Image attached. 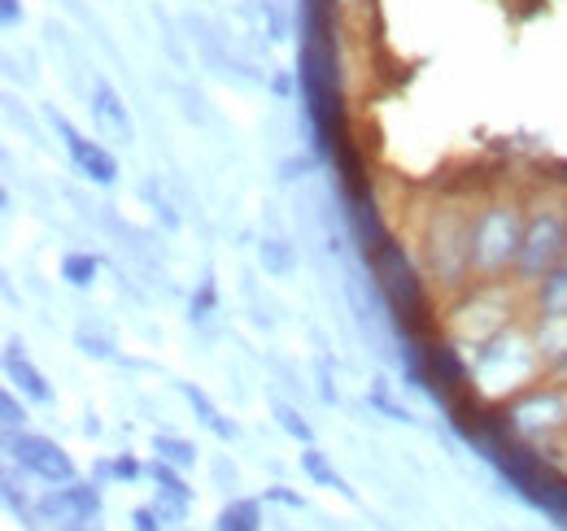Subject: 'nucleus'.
I'll return each mask as SVG.
<instances>
[{
  "mask_svg": "<svg viewBox=\"0 0 567 531\" xmlns=\"http://www.w3.org/2000/svg\"><path fill=\"white\" fill-rule=\"evenodd\" d=\"M546 371L550 366L537 353L533 327H519V323H511L506 332H497L489 344H481L472 353V388L485 400H497V405L519 397L533 384H542Z\"/></svg>",
  "mask_w": 567,
  "mask_h": 531,
  "instance_id": "nucleus-1",
  "label": "nucleus"
},
{
  "mask_svg": "<svg viewBox=\"0 0 567 531\" xmlns=\"http://www.w3.org/2000/svg\"><path fill=\"white\" fill-rule=\"evenodd\" d=\"M528 205L515 197H485L472 209V279L476 283H506L515 274L524 249Z\"/></svg>",
  "mask_w": 567,
  "mask_h": 531,
  "instance_id": "nucleus-2",
  "label": "nucleus"
},
{
  "mask_svg": "<svg viewBox=\"0 0 567 531\" xmlns=\"http://www.w3.org/2000/svg\"><path fill=\"white\" fill-rule=\"evenodd\" d=\"M420 258L427 283L441 292H467L472 279V214L458 200H441L420 227Z\"/></svg>",
  "mask_w": 567,
  "mask_h": 531,
  "instance_id": "nucleus-3",
  "label": "nucleus"
},
{
  "mask_svg": "<svg viewBox=\"0 0 567 531\" xmlns=\"http://www.w3.org/2000/svg\"><path fill=\"white\" fill-rule=\"evenodd\" d=\"M497 414H502V427L519 445L546 449V445H555V440L567 436V388L555 384V379H542V384L524 388L519 397L502 400Z\"/></svg>",
  "mask_w": 567,
  "mask_h": 531,
  "instance_id": "nucleus-4",
  "label": "nucleus"
},
{
  "mask_svg": "<svg viewBox=\"0 0 567 531\" xmlns=\"http://www.w3.org/2000/svg\"><path fill=\"white\" fill-rule=\"evenodd\" d=\"M567 258V205L564 200H533L524 222V249L515 262V283L537 288Z\"/></svg>",
  "mask_w": 567,
  "mask_h": 531,
  "instance_id": "nucleus-5",
  "label": "nucleus"
},
{
  "mask_svg": "<svg viewBox=\"0 0 567 531\" xmlns=\"http://www.w3.org/2000/svg\"><path fill=\"white\" fill-rule=\"evenodd\" d=\"M511 323H515V305H511L506 283H472L463 292V301L450 310V340L458 348L476 353L481 344H489Z\"/></svg>",
  "mask_w": 567,
  "mask_h": 531,
  "instance_id": "nucleus-6",
  "label": "nucleus"
},
{
  "mask_svg": "<svg viewBox=\"0 0 567 531\" xmlns=\"http://www.w3.org/2000/svg\"><path fill=\"white\" fill-rule=\"evenodd\" d=\"M367 258H371V270L380 274V288H384V296L393 301V310L406 314V319H420L427 310V288H424L427 274L415 270V262L406 258V249L384 236V240L371 244Z\"/></svg>",
  "mask_w": 567,
  "mask_h": 531,
  "instance_id": "nucleus-7",
  "label": "nucleus"
},
{
  "mask_svg": "<svg viewBox=\"0 0 567 531\" xmlns=\"http://www.w3.org/2000/svg\"><path fill=\"white\" fill-rule=\"evenodd\" d=\"M101 514V492L92 488V483H53L40 501H35V510H31V523H44L49 531H71L74 523H87V519H96Z\"/></svg>",
  "mask_w": 567,
  "mask_h": 531,
  "instance_id": "nucleus-8",
  "label": "nucleus"
},
{
  "mask_svg": "<svg viewBox=\"0 0 567 531\" xmlns=\"http://www.w3.org/2000/svg\"><path fill=\"white\" fill-rule=\"evenodd\" d=\"M4 449H9V458L22 466V470H31V475L44 479V483H71L74 479V462L53 445V440H44V436L4 431Z\"/></svg>",
  "mask_w": 567,
  "mask_h": 531,
  "instance_id": "nucleus-9",
  "label": "nucleus"
},
{
  "mask_svg": "<svg viewBox=\"0 0 567 531\" xmlns=\"http://www.w3.org/2000/svg\"><path fill=\"white\" fill-rule=\"evenodd\" d=\"M58 132L66 135V148H71L74 166H79V170H83L92 184L110 188V184L118 179V162H114V153H110V148H101L96 139H83V135L66 123V118H58Z\"/></svg>",
  "mask_w": 567,
  "mask_h": 531,
  "instance_id": "nucleus-10",
  "label": "nucleus"
},
{
  "mask_svg": "<svg viewBox=\"0 0 567 531\" xmlns=\"http://www.w3.org/2000/svg\"><path fill=\"white\" fill-rule=\"evenodd\" d=\"M533 340L546 366H559L567 357V310L564 314H533Z\"/></svg>",
  "mask_w": 567,
  "mask_h": 531,
  "instance_id": "nucleus-11",
  "label": "nucleus"
},
{
  "mask_svg": "<svg viewBox=\"0 0 567 531\" xmlns=\"http://www.w3.org/2000/svg\"><path fill=\"white\" fill-rule=\"evenodd\" d=\"M4 375L27 393L31 400H53V393H49V384H44V375L27 362V353H22V344L13 340L9 348H4Z\"/></svg>",
  "mask_w": 567,
  "mask_h": 531,
  "instance_id": "nucleus-12",
  "label": "nucleus"
},
{
  "mask_svg": "<svg viewBox=\"0 0 567 531\" xmlns=\"http://www.w3.org/2000/svg\"><path fill=\"white\" fill-rule=\"evenodd\" d=\"M92 114H96V123H101V127H105L110 135H114V139H132V118H127V105L114 96V87L96 83V96H92Z\"/></svg>",
  "mask_w": 567,
  "mask_h": 531,
  "instance_id": "nucleus-13",
  "label": "nucleus"
},
{
  "mask_svg": "<svg viewBox=\"0 0 567 531\" xmlns=\"http://www.w3.org/2000/svg\"><path fill=\"white\" fill-rule=\"evenodd\" d=\"M533 292V314H564L567 310V258L537 288H528Z\"/></svg>",
  "mask_w": 567,
  "mask_h": 531,
  "instance_id": "nucleus-14",
  "label": "nucleus"
},
{
  "mask_svg": "<svg viewBox=\"0 0 567 531\" xmlns=\"http://www.w3.org/2000/svg\"><path fill=\"white\" fill-rule=\"evenodd\" d=\"M184 397H188V405L197 409V418H202V423L210 427L218 440H231V436H236V427H231V423H227V418H223V414L214 409V400L206 397V393H202L197 384H184Z\"/></svg>",
  "mask_w": 567,
  "mask_h": 531,
  "instance_id": "nucleus-15",
  "label": "nucleus"
},
{
  "mask_svg": "<svg viewBox=\"0 0 567 531\" xmlns=\"http://www.w3.org/2000/svg\"><path fill=\"white\" fill-rule=\"evenodd\" d=\"M258 528H262L258 501H231V506L218 514V531H258Z\"/></svg>",
  "mask_w": 567,
  "mask_h": 531,
  "instance_id": "nucleus-16",
  "label": "nucleus"
},
{
  "mask_svg": "<svg viewBox=\"0 0 567 531\" xmlns=\"http://www.w3.org/2000/svg\"><path fill=\"white\" fill-rule=\"evenodd\" d=\"M301 466H306V475H310L315 483H323V488H337V492H346V497H350L346 479H341L332 466L323 462V454H319V449H306V454H301Z\"/></svg>",
  "mask_w": 567,
  "mask_h": 531,
  "instance_id": "nucleus-17",
  "label": "nucleus"
},
{
  "mask_svg": "<svg viewBox=\"0 0 567 531\" xmlns=\"http://www.w3.org/2000/svg\"><path fill=\"white\" fill-rule=\"evenodd\" d=\"M153 479H157V492H171V497H179V501H193V488L184 483V475H179V466L171 462H153Z\"/></svg>",
  "mask_w": 567,
  "mask_h": 531,
  "instance_id": "nucleus-18",
  "label": "nucleus"
},
{
  "mask_svg": "<svg viewBox=\"0 0 567 531\" xmlns=\"http://www.w3.org/2000/svg\"><path fill=\"white\" fill-rule=\"evenodd\" d=\"M153 449H157V458L171 466H193L197 462V449L188 445V440H175V436H157L153 440Z\"/></svg>",
  "mask_w": 567,
  "mask_h": 531,
  "instance_id": "nucleus-19",
  "label": "nucleus"
},
{
  "mask_svg": "<svg viewBox=\"0 0 567 531\" xmlns=\"http://www.w3.org/2000/svg\"><path fill=\"white\" fill-rule=\"evenodd\" d=\"M153 514H157L166 528H184V523H188V501H179V497H171V492H157Z\"/></svg>",
  "mask_w": 567,
  "mask_h": 531,
  "instance_id": "nucleus-20",
  "label": "nucleus"
},
{
  "mask_svg": "<svg viewBox=\"0 0 567 531\" xmlns=\"http://www.w3.org/2000/svg\"><path fill=\"white\" fill-rule=\"evenodd\" d=\"M62 274L71 279L74 288H87V283L96 279V258H92V253H71V258L62 262Z\"/></svg>",
  "mask_w": 567,
  "mask_h": 531,
  "instance_id": "nucleus-21",
  "label": "nucleus"
},
{
  "mask_svg": "<svg viewBox=\"0 0 567 531\" xmlns=\"http://www.w3.org/2000/svg\"><path fill=\"white\" fill-rule=\"evenodd\" d=\"M276 418H280V427L292 436V440H301V445H310V423L297 414V409H288V405H276Z\"/></svg>",
  "mask_w": 567,
  "mask_h": 531,
  "instance_id": "nucleus-22",
  "label": "nucleus"
},
{
  "mask_svg": "<svg viewBox=\"0 0 567 531\" xmlns=\"http://www.w3.org/2000/svg\"><path fill=\"white\" fill-rule=\"evenodd\" d=\"M0 414H4V431H22V423H27V409L13 400V393H4V397H0Z\"/></svg>",
  "mask_w": 567,
  "mask_h": 531,
  "instance_id": "nucleus-23",
  "label": "nucleus"
},
{
  "mask_svg": "<svg viewBox=\"0 0 567 531\" xmlns=\"http://www.w3.org/2000/svg\"><path fill=\"white\" fill-rule=\"evenodd\" d=\"M262 262L271 266L276 274H288V266H292V258H288V249H284L280 240H267V244H262Z\"/></svg>",
  "mask_w": 567,
  "mask_h": 531,
  "instance_id": "nucleus-24",
  "label": "nucleus"
},
{
  "mask_svg": "<svg viewBox=\"0 0 567 531\" xmlns=\"http://www.w3.org/2000/svg\"><path fill=\"white\" fill-rule=\"evenodd\" d=\"M132 523H136V531H162V519L153 514V506L136 510V514H132Z\"/></svg>",
  "mask_w": 567,
  "mask_h": 531,
  "instance_id": "nucleus-25",
  "label": "nucleus"
},
{
  "mask_svg": "<svg viewBox=\"0 0 567 531\" xmlns=\"http://www.w3.org/2000/svg\"><path fill=\"white\" fill-rule=\"evenodd\" d=\"M114 475H118V479H136V475H141V462H136V458H118V462H114Z\"/></svg>",
  "mask_w": 567,
  "mask_h": 531,
  "instance_id": "nucleus-26",
  "label": "nucleus"
},
{
  "mask_svg": "<svg viewBox=\"0 0 567 531\" xmlns=\"http://www.w3.org/2000/svg\"><path fill=\"white\" fill-rule=\"evenodd\" d=\"M0 18H4V27H13L18 22V0H0Z\"/></svg>",
  "mask_w": 567,
  "mask_h": 531,
  "instance_id": "nucleus-27",
  "label": "nucleus"
},
{
  "mask_svg": "<svg viewBox=\"0 0 567 531\" xmlns=\"http://www.w3.org/2000/svg\"><path fill=\"white\" fill-rule=\"evenodd\" d=\"M546 379H555V384H564L567 388V357L559 362V366H550V371H546Z\"/></svg>",
  "mask_w": 567,
  "mask_h": 531,
  "instance_id": "nucleus-28",
  "label": "nucleus"
},
{
  "mask_svg": "<svg viewBox=\"0 0 567 531\" xmlns=\"http://www.w3.org/2000/svg\"><path fill=\"white\" fill-rule=\"evenodd\" d=\"M267 497H276V501H284V506H301V497H292V492H284V488H271Z\"/></svg>",
  "mask_w": 567,
  "mask_h": 531,
  "instance_id": "nucleus-29",
  "label": "nucleus"
},
{
  "mask_svg": "<svg viewBox=\"0 0 567 531\" xmlns=\"http://www.w3.org/2000/svg\"><path fill=\"white\" fill-rule=\"evenodd\" d=\"M210 305H214V283H206V288H202V301H197L193 310H210Z\"/></svg>",
  "mask_w": 567,
  "mask_h": 531,
  "instance_id": "nucleus-30",
  "label": "nucleus"
}]
</instances>
